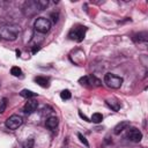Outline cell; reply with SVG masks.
Here are the masks:
<instances>
[{
	"mask_svg": "<svg viewBox=\"0 0 148 148\" xmlns=\"http://www.w3.org/2000/svg\"><path fill=\"white\" fill-rule=\"evenodd\" d=\"M71 91L68 90V89H65V90H62L61 92H60V97L62 98V99H69L71 98Z\"/></svg>",
	"mask_w": 148,
	"mask_h": 148,
	"instance_id": "20",
	"label": "cell"
},
{
	"mask_svg": "<svg viewBox=\"0 0 148 148\" xmlns=\"http://www.w3.org/2000/svg\"><path fill=\"white\" fill-rule=\"evenodd\" d=\"M130 126V121H120L119 124L116 125V127L113 128V133L114 134H120L124 130H126Z\"/></svg>",
	"mask_w": 148,
	"mask_h": 148,
	"instance_id": "13",
	"label": "cell"
},
{
	"mask_svg": "<svg viewBox=\"0 0 148 148\" xmlns=\"http://www.w3.org/2000/svg\"><path fill=\"white\" fill-rule=\"evenodd\" d=\"M79 114H80V117H81V118H83L86 121H90V120H89V119H88V118H87V117H86V116H84V114H83L81 111H79Z\"/></svg>",
	"mask_w": 148,
	"mask_h": 148,
	"instance_id": "24",
	"label": "cell"
},
{
	"mask_svg": "<svg viewBox=\"0 0 148 148\" xmlns=\"http://www.w3.org/2000/svg\"><path fill=\"white\" fill-rule=\"evenodd\" d=\"M37 108H38V103L36 99H28V102L23 106V111L27 114H31L37 110Z\"/></svg>",
	"mask_w": 148,
	"mask_h": 148,
	"instance_id": "9",
	"label": "cell"
},
{
	"mask_svg": "<svg viewBox=\"0 0 148 148\" xmlns=\"http://www.w3.org/2000/svg\"><path fill=\"white\" fill-rule=\"evenodd\" d=\"M79 82H80L81 84L89 86V87H99V86L102 84V82H101L95 75H92V74L82 76V77L79 80Z\"/></svg>",
	"mask_w": 148,
	"mask_h": 148,
	"instance_id": "6",
	"label": "cell"
},
{
	"mask_svg": "<svg viewBox=\"0 0 148 148\" xmlns=\"http://www.w3.org/2000/svg\"><path fill=\"white\" fill-rule=\"evenodd\" d=\"M38 10H39V8H38V5H37V1H28V2H25L24 9H23V12H24L25 15L32 16Z\"/></svg>",
	"mask_w": 148,
	"mask_h": 148,
	"instance_id": "8",
	"label": "cell"
},
{
	"mask_svg": "<svg viewBox=\"0 0 148 148\" xmlns=\"http://www.w3.org/2000/svg\"><path fill=\"white\" fill-rule=\"evenodd\" d=\"M37 5H38L39 10H43V9H45L49 6V1L47 0H38L37 1Z\"/></svg>",
	"mask_w": 148,
	"mask_h": 148,
	"instance_id": "18",
	"label": "cell"
},
{
	"mask_svg": "<svg viewBox=\"0 0 148 148\" xmlns=\"http://www.w3.org/2000/svg\"><path fill=\"white\" fill-rule=\"evenodd\" d=\"M58 124H59V120H58L57 117H49V118L46 119V121H45V126H46L47 128L52 130V131H54V130L57 128Z\"/></svg>",
	"mask_w": 148,
	"mask_h": 148,
	"instance_id": "10",
	"label": "cell"
},
{
	"mask_svg": "<svg viewBox=\"0 0 148 148\" xmlns=\"http://www.w3.org/2000/svg\"><path fill=\"white\" fill-rule=\"evenodd\" d=\"M123 81H124L123 77L114 75L112 73H108L104 75V83L109 88H112V89H119L123 84Z\"/></svg>",
	"mask_w": 148,
	"mask_h": 148,
	"instance_id": "3",
	"label": "cell"
},
{
	"mask_svg": "<svg viewBox=\"0 0 148 148\" xmlns=\"http://www.w3.org/2000/svg\"><path fill=\"white\" fill-rule=\"evenodd\" d=\"M102 120H103V116H102V113L96 112V113H94V114L91 116V120H90V121H92V123H95V124H99Z\"/></svg>",
	"mask_w": 148,
	"mask_h": 148,
	"instance_id": "15",
	"label": "cell"
},
{
	"mask_svg": "<svg viewBox=\"0 0 148 148\" xmlns=\"http://www.w3.org/2000/svg\"><path fill=\"white\" fill-rule=\"evenodd\" d=\"M51 16L53 17V18H52L53 23H57V22H58V13H56V14H54V13H52V14H51Z\"/></svg>",
	"mask_w": 148,
	"mask_h": 148,
	"instance_id": "23",
	"label": "cell"
},
{
	"mask_svg": "<svg viewBox=\"0 0 148 148\" xmlns=\"http://www.w3.org/2000/svg\"><path fill=\"white\" fill-rule=\"evenodd\" d=\"M6 108H7V98L3 97L1 99V102H0V113H3L5 110H6Z\"/></svg>",
	"mask_w": 148,
	"mask_h": 148,
	"instance_id": "21",
	"label": "cell"
},
{
	"mask_svg": "<svg viewBox=\"0 0 148 148\" xmlns=\"http://www.w3.org/2000/svg\"><path fill=\"white\" fill-rule=\"evenodd\" d=\"M20 95L22 96V97H24V98H31V97H35V96H37V94L36 92H34V91H31V90H28V89H23L21 92H20Z\"/></svg>",
	"mask_w": 148,
	"mask_h": 148,
	"instance_id": "14",
	"label": "cell"
},
{
	"mask_svg": "<svg viewBox=\"0 0 148 148\" xmlns=\"http://www.w3.org/2000/svg\"><path fill=\"white\" fill-rule=\"evenodd\" d=\"M10 74H12V75H14V76H21L22 71H21V68H18V67L14 66V67H12V68H10Z\"/></svg>",
	"mask_w": 148,
	"mask_h": 148,
	"instance_id": "19",
	"label": "cell"
},
{
	"mask_svg": "<svg viewBox=\"0 0 148 148\" xmlns=\"http://www.w3.org/2000/svg\"><path fill=\"white\" fill-rule=\"evenodd\" d=\"M34 139L32 138H29V139H27L24 142H23V148H34Z\"/></svg>",
	"mask_w": 148,
	"mask_h": 148,
	"instance_id": "17",
	"label": "cell"
},
{
	"mask_svg": "<svg viewBox=\"0 0 148 148\" xmlns=\"http://www.w3.org/2000/svg\"><path fill=\"white\" fill-rule=\"evenodd\" d=\"M77 136H79V139H80V141L86 146V147H89V143H88V141H87V139L81 134V133H77Z\"/></svg>",
	"mask_w": 148,
	"mask_h": 148,
	"instance_id": "22",
	"label": "cell"
},
{
	"mask_svg": "<svg viewBox=\"0 0 148 148\" xmlns=\"http://www.w3.org/2000/svg\"><path fill=\"white\" fill-rule=\"evenodd\" d=\"M34 28L36 31H38L40 34H46L51 29V22L46 17H38V18H36V21L34 23Z\"/></svg>",
	"mask_w": 148,
	"mask_h": 148,
	"instance_id": "4",
	"label": "cell"
},
{
	"mask_svg": "<svg viewBox=\"0 0 148 148\" xmlns=\"http://www.w3.org/2000/svg\"><path fill=\"white\" fill-rule=\"evenodd\" d=\"M34 81H35L38 86H40V87H43V88H47V87L50 86V80H49L47 77H45V76H36V77L34 79Z\"/></svg>",
	"mask_w": 148,
	"mask_h": 148,
	"instance_id": "12",
	"label": "cell"
},
{
	"mask_svg": "<svg viewBox=\"0 0 148 148\" xmlns=\"http://www.w3.org/2000/svg\"><path fill=\"white\" fill-rule=\"evenodd\" d=\"M127 139L131 140L132 142H140L141 139H142V133L139 128L136 127H132L127 131V134H126Z\"/></svg>",
	"mask_w": 148,
	"mask_h": 148,
	"instance_id": "7",
	"label": "cell"
},
{
	"mask_svg": "<svg viewBox=\"0 0 148 148\" xmlns=\"http://www.w3.org/2000/svg\"><path fill=\"white\" fill-rule=\"evenodd\" d=\"M86 32H87V27H84V25H75L69 30L68 38L80 43V42H82L84 39Z\"/></svg>",
	"mask_w": 148,
	"mask_h": 148,
	"instance_id": "2",
	"label": "cell"
},
{
	"mask_svg": "<svg viewBox=\"0 0 148 148\" xmlns=\"http://www.w3.org/2000/svg\"><path fill=\"white\" fill-rule=\"evenodd\" d=\"M16 54H17V57H18V56H20V54H21V52H20V51H18V50H16Z\"/></svg>",
	"mask_w": 148,
	"mask_h": 148,
	"instance_id": "25",
	"label": "cell"
},
{
	"mask_svg": "<svg viewBox=\"0 0 148 148\" xmlns=\"http://www.w3.org/2000/svg\"><path fill=\"white\" fill-rule=\"evenodd\" d=\"M22 124H23V118H22L21 116H18V114H13V116H10L9 118H7V120H6V123H5L6 127L9 128V130H13V131L16 130V128H18Z\"/></svg>",
	"mask_w": 148,
	"mask_h": 148,
	"instance_id": "5",
	"label": "cell"
},
{
	"mask_svg": "<svg viewBox=\"0 0 148 148\" xmlns=\"http://www.w3.org/2000/svg\"><path fill=\"white\" fill-rule=\"evenodd\" d=\"M20 32V27L16 24H5L0 28V37L6 40H15Z\"/></svg>",
	"mask_w": 148,
	"mask_h": 148,
	"instance_id": "1",
	"label": "cell"
},
{
	"mask_svg": "<svg viewBox=\"0 0 148 148\" xmlns=\"http://www.w3.org/2000/svg\"><path fill=\"white\" fill-rule=\"evenodd\" d=\"M105 103H106V105L109 106V108H111L113 111H118L119 109H120V102L118 101V99H116V98H108L106 101H105Z\"/></svg>",
	"mask_w": 148,
	"mask_h": 148,
	"instance_id": "11",
	"label": "cell"
},
{
	"mask_svg": "<svg viewBox=\"0 0 148 148\" xmlns=\"http://www.w3.org/2000/svg\"><path fill=\"white\" fill-rule=\"evenodd\" d=\"M135 37H139V38H134V39H136L139 43H147V34L146 32H141V34H138V35H135Z\"/></svg>",
	"mask_w": 148,
	"mask_h": 148,
	"instance_id": "16",
	"label": "cell"
}]
</instances>
